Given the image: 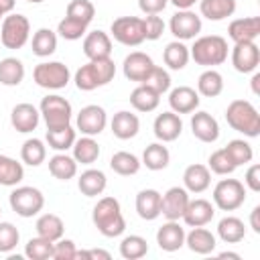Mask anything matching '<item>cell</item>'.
Here are the masks:
<instances>
[{
  "mask_svg": "<svg viewBox=\"0 0 260 260\" xmlns=\"http://www.w3.org/2000/svg\"><path fill=\"white\" fill-rule=\"evenodd\" d=\"M91 221L98 228V232L106 238H118L126 230V219L122 215L120 201L116 197H102L91 211Z\"/></svg>",
  "mask_w": 260,
  "mask_h": 260,
  "instance_id": "obj_1",
  "label": "cell"
},
{
  "mask_svg": "<svg viewBox=\"0 0 260 260\" xmlns=\"http://www.w3.org/2000/svg\"><path fill=\"white\" fill-rule=\"evenodd\" d=\"M116 75V63L112 57L89 59V63L81 65L75 71V85L81 91H91L95 87L108 85Z\"/></svg>",
  "mask_w": 260,
  "mask_h": 260,
  "instance_id": "obj_2",
  "label": "cell"
},
{
  "mask_svg": "<svg viewBox=\"0 0 260 260\" xmlns=\"http://www.w3.org/2000/svg\"><path fill=\"white\" fill-rule=\"evenodd\" d=\"M225 122L248 138H256L260 134V114L248 100H234L225 108Z\"/></svg>",
  "mask_w": 260,
  "mask_h": 260,
  "instance_id": "obj_3",
  "label": "cell"
},
{
  "mask_svg": "<svg viewBox=\"0 0 260 260\" xmlns=\"http://www.w3.org/2000/svg\"><path fill=\"white\" fill-rule=\"evenodd\" d=\"M189 57L203 67H213V65H221L228 59V41L219 35H205L195 39Z\"/></svg>",
  "mask_w": 260,
  "mask_h": 260,
  "instance_id": "obj_4",
  "label": "cell"
},
{
  "mask_svg": "<svg viewBox=\"0 0 260 260\" xmlns=\"http://www.w3.org/2000/svg\"><path fill=\"white\" fill-rule=\"evenodd\" d=\"M30 37V22L24 14L10 12L0 26V41L6 49H22Z\"/></svg>",
  "mask_w": 260,
  "mask_h": 260,
  "instance_id": "obj_5",
  "label": "cell"
},
{
  "mask_svg": "<svg viewBox=\"0 0 260 260\" xmlns=\"http://www.w3.org/2000/svg\"><path fill=\"white\" fill-rule=\"evenodd\" d=\"M246 201V185L238 179H221L213 187V203L221 211H236Z\"/></svg>",
  "mask_w": 260,
  "mask_h": 260,
  "instance_id": "obj_6",
  "label": "cell"
},
{
  "mask_svg": "<svg viewBox=\"0 0 260 260\" xmlns=\"http://www.w3.org/2000/svg\"><path fill=\"white\" fill-rule=\"evenodd\" d=\"M8 201H10L12 211L20 217H32L45 207V195L37 187H28V185L14 187Z\"/></svg>",
  "mask_w": 260,
  "mask_h": 260,
  "instance_id": "obj_7",
  "label": "cell"
},
{
  "mask_svg": "<svg viewBox=\"0 0 260 260\" xmlns=\"http://www.w3.org/2000/svg\"><path fill=\"white\" fill-rule=\"evenodd\" d=\"M69 67L63 65L61 61H45L32 69L35 83L45 89H63L69 83Z\"/></svg>",
  "mask_w": 260,
  "mask_h": 260,
  "instance_id": "obj_8",
  "label": "cell"
},
{
  "mask_svg": "<svg viewBox=\"0 0 260 260\" xmlns=\"http://www.w3.org/2000/svg\"><path fill=\"white\" fill-rule=\"evenodd\" d=\"M39 112H41L47 128L67 126V124H71V116H73L71 104L65 98L57 95V93H51V95L43 98L41 106H39Z\"/></svg>",
  "mask_w": 260,
  "mask_h": 260,
  "instance_id": "obj_9",
  "label": "cell"
},
{
  "mask_svg": "<svg viewBox=\"0 0 260 260\" xmlns=\"http://www.w3.org/2000/svg\"><path fill=\"white\" fill-rule=\"evenodd\" d=\"M110 32L120 45H126V47H138L144 41L140 16H118L112 22Z\"/></svg>",
  "mask_w": 260,
  "mask_h": 260,
  "instance_id": "obj_10",
  "label": "cell"
},
{
  "mask_svg": "<svg viewBox=\"0 0 260 260\" xmlns=\"http://www.w3.org/2000/svg\"><path fill=\"white\" fill-rule=\"evenodd\" d=\"M106 124H108V114L98 104H89V106L81 108L79 114H77V120H75V126H77V130L83 136H98V134H102Z\"/></svg>",
  "mask_w": 260,
  "mask_h": 260,
  "instance_id": "obj_11",
  "label": "cell"
},
{
  "mask_svg": "<svg viewBox=\"0 0 260 260\" xmlns=\"http://www.w3.org/2000/svg\"><path fill=\"white\" fill-rule=\"evenodd\" d=\"M169 28H171L173 37H177V41L195 39L201 32V16L191 10H177L171 16Z\"/></svg>",
  "mask_w": 260,
  "mask_h": 260,
  "instance_id": "obj_12",
  "label": "cell"
},
{
  "mask_svg": "<svg viewBox=\"0 0 260 260\" xmlns=\"http://www.w3.org/2000/svg\"><path fill=\"white\" fill-rule=\"evenodd\" d=\"M260 63V49L256 41L236 43L232 49V65L238 73H252Z\"/></svg>",
  "mask_w": 260,
  "mask_h": 260,
  "instance_id": "obj_13",
  "label": "cell"
},
{
  "mask_svg": "<svg viewBox=\"0 0 260 260\" xmlns=\"http://www.w3.org/2000/svg\"><path fill=\"white\" fill-rule=\"evenodd\" d=\"M189 203V191L185 187H171L165 195H160V215L167 219L179 221L187 209Z\"/></svg>",
  "mask_w": 260,
  "mask_h": 260,
  "instance_id": "obj_14",
  "label": "cell"
},
{
  "mask_svg": "<svg viewBox=\"0 0 260 260\" xmlns=\"http://www.w3.org/2000/svg\"><path fill=\"white\" fill-rule=\"evenodd\" d=\"M152 67H154V63H152L150 55H146L142 51H134V53L126 55V59L122 63V71H124L126 79L138 81V83H142L148 77V73L152 71Z\"/></svg>",
  "mask_w": 260,
  "mask_h": 260,
  "instance_id": "obj_15",
  "label": "cell"
},
{
  "mask_svg": "<svg viewBox=\"0 0 260 260\" xmlns=\"http://www.w3.org/2000/svg\"><path fill=\"white\" fill-rule=\"evenodd\" d=\"M152 130H154V136L160 140V142H173L181 136L183 132V120L179 114H175L173 110L171 112H162L154 118V124H152Z\"/></svg>",
  "mask_w": 260,
  "mask_h": 260,
  "instance_id": "obj_16",
  "label": "cell"
},
{
  "mask_svg": "<svg viewBox=\"0 0 260 260\" xmlns=\"http://www.w3.org/2000/svg\"><path fill=\"white\" fill-rule=\"evenodd\" d=\"M39 120H41V112L32 106V104H16L10 112V124L16 132H32L37 126H39Z\"/></svg>",
  "mask_w": 260,
  "mask_h": 260,
  "instance_id": "obj_17",
  "label": "cell"
},
{
  "mask_svg": "<svg viewBox=\"0 0 260 260\" xmlns=\"http://www.w3.org/2000/svg\"><path fill=\"white\" fill-rule=\"evenodd\" d=\"M191 132L201 142H215L219 138V124L209 112H195L191 116Z\"/></svg>",
  "mask_w": 260,
  "mask_h": 260,
  "instance_id": "obj_18",
  "label": "cell"
},
{
  "mask_svg": "<svg viewBox=\"0 0 260 260\" xmlns=\"http://www.w3.org/2000/svg\"><path fill=\"white\" fill-rule=\"evenodd\" d=\"M156 244L165 252H177L179 248L185 246V228L179 221L169 219L167 223H162L158 228V232H156Z\"/></svg>",
  "mask_w": 260,
  "mask_h": 260,
  "instance_id": "obj_19",
  "label": "cell"
},
{
  "mask_svg": "<svg viewBox=\"0 0 260 260\" xmlns=\"http://www.w3.org/2000/svg\"><path fill=\"white\" fill-rule=\"evenodd\" d=\"M199 93L189 85H179L169 93V106L175 114H191L199 108Z\"/></svg>",
  "mask_w": 260,
  "mask_h": 260,
  "instance_id": "obj_20",
  "label": "cell"
},
{
  "mask_svg": "<svg viewBox=\"0 0 260 260\" xmlns=\"http://www.w3.org/2000/svg\"><path fill=\"white\" fill-rule=\"evenodd\" d=\"M215 215V207L211 205V201L207 199H189L187 209L183 213V221L189 228H197V225H207Z\"/></svg>",
  "mask_w": 260,
  "mask_h": 260,
  "instance_id": "obj_21",
  "label": "cell"
},
{
  "mask_svg": "<svg viewBox=\"0 0 260 260\" xmlns=\"http://www.w3.org/2000/svg\"><path fill=\"white\" fill-rule=\"evenodd\" d=\"M228 35L234 43H246V41H256L260 35V18L258 16H246V18H236L228 26Z\"/></svg>",
  "mask_w": 260,
  "mask_h": 260,
  "instance_id": "obj_22",
  "label": "cell"
},
{
  "mask_svg": "<svg viewBox=\"0 0 260 260\" xmlns=\"http://www.w3.org/2000/svg\"><path fill=\"white\" fill-rule=\"evenodd\" d=\"M110 128H112V134L120 140H130L138 134L140 130V120L136 114L128 112V110H120L114 114L112 122H110Z\"/></svg>",
  "mask_w": 260,
  "mask_h": 260,
  "instance_id": "obj_23",
  "label": "cell"
},
{
  "mask_svg": "<svg viewBox=\"0 0 260 260\" xmlns=\"http://www.w3.org/2000/svg\"><path fill=\"white\" fill-rule=\"evenodd\" d=\"M112 53V39L104 30H91L83 39V55L87 59H102L110 57Z\"/></svg>",
  "mask_w": 260,
  "mask_h": 260,
  "instance_id": "obj_24",
  "label": "cell"
},
{
  "mask_svg": "<svg viewBox=\"0 0 260 260\" xmlns=\"http://www.w3.org/2000/svg\"><path fill=\"white\" fill-rule=\"evenodd\" d=\"M183 185L189 193H203L211 185V171L205 165L193 162L183 173Z\"/></svg>",
  "mask_w": 260,
  "mask_h": 260,
  "instance_id": "obj_25",
  "label": "cell"
},
{
  "mask_svg": "<svg viewBox=\"0 0 260 260\" xmlns=\"http://www.w3.org/2000/svg\"><path fill=\"white\" fill-rule=\"evenodd\" d=\"M136 213L146 219L152 221L160 215V193L156 189H142L136 195Z\"/></svg>",
  "mask_w": 260,
  "mask_h": 260,
  "instance_id": "obj_26",
  "label": "cell"
},
{
  "mask_svg": "<svg viewBox=\"0 0 260 260\" xmlns=\"http://www.w3.org/2000/svg\"><path fill=\"white\" fill-rule=\"evenodd\" d=\"M106 185H108V179H106L104 171H100V169H87L77 179V189L85 197H98V195H102L104 189H106Z\"/></svg>",
  "mask_w": 260,
  "mask_h": 260,
  "instance_id": "obj_27",
  "label": "cell"
},
{
  "mask_svg": "<svg viewBox=\"0 0 260 260\" xmlns=\"http://www.w3.org/2000/svg\"><path fill=\"white\" fill-rule=\"evenodd\" d=\"M185 244H187V248L191 250V252H195V254H211L213 250H215V236L209 232V230H205L203 225H197V228H193L189 234H185Z\"/></svg>",
  "mask_w": 260,
  "mask_h": 260,
  "instance_id": "obj_28",
  "label": "cell"
},
{
  "mask_svg": "<svg viewBox=\"0 0 260 260\" xmlns=\"http://www.w3.org/2000/svg\"><path fill=\"white\" fill-rule=\"evenodd\" d=\"M171 162V152L165 146V142H152L142 152V165L148 171H162Z\"/></svg>",
  "mask_w": 260,
  "mask_h": 260,
  "instance_id": "obj_29",
  "label": "cell"
},
{
  "mask_svg": "<svg viewBox=\"0 0 260 260\" xmlns=\"http://www.w3.org/2000/svg\"><path fill=\"white\" fill-rule=\"evenodd\" d=\"M217 236L225 244H238L246 238V225L240 217L236 215H225L217 223Z\"/></svg>",
  "mask_w": 260,
  "mask_h": 260,
  "instance_id": "obj_30",
  "label": "cell"
},
{
  "mask_svg": "<svg viewBox=\"0 0 260 260\" xmlns=\"http://www.w3.org/2000/svg\"><path fill=\"white\" fill-rule=\"evenodd\" d=\"M201 16L207 20H223L236 12V0H199Z\"/></svg>",
  "mask_w": 260,
  "mask_h": 260,
  "instance_id": "obj_31",
  "label": "cell"
},
{
  "mask_svg": "<svg viewBox=\"0 0 260 260\" xmlns=\"http://www.w3.org/2000/svg\"><path fill=\"white\" fill-rule=\"evenodd\" d=\"M49 173L59 181H69L77 175V160L65 152H57L49 158Z\"/></svg>",
  "mask_w": 260,
  "mask_h": 260,
  "instance_id": "obj_32",
  "label": "cell"
},
{
  "mask_svg": "<svg viewBox=\"0 0 260 260\" xmlns=\"http://www.w3.org/2000/svg\"><path fill=\"white\" fill-rule=\"evenodd\" d=\"M130 104H132V108L138 110V112H152V110L158 108L160 95H158L154 89H150L148 85L140 83L138 87L132 89V93H130Z\"/></svg>",
  "mask_w": 260,
  "mask_h": 260,
  "instance_id": "obj_33",
  "label": "cell"
},
{
  "mask_svg": "<svg viewBox=\"0 0 260 260\" xmlns=\"http://www.w3.org/2000/svg\"><path fill=\"white\" fill-rule=\"evenodd\" d=\"M35 228H37V236L47 238L51 242H57L59 238H63V232H65L63 219L59 215H55V213H43L37 219Z\"/></svg>",
  "mask_w": 260,
  "mask_h": 260,
  "instance_id": "obj_34",
  "label": "cell"
},
{
  "mask_svg": "<svg viewBox=\"0 0 260 260\" xmlns=\"http://www.w3.org/2000/svg\"><path fill=\"white\" fill-rule=\"evenodd\" d=\"M162 59H165V65L173 71H181L187 63H189V47L183 43V41H173L165 47L162 51Z\"/></svg>",
  "mask_w": 260,
  "mask_h": 260,
  "instance_id": "obj_35",
  "label": "cell"
},
{
  "mask_svg": "<svg viewBox=\"0 0 260 260\" xmlns=\"http://www.w3.org/2000/svg\"><path fill=\"white\" fill-rule=\"evenodd\" d=\"M45 138H47L49 148H53V150H57V152H65V150H69V148L73 146V142H75V130L71 128V124L59 126V128H47Z\"/></svg>",
  "mask_w": 260,
  "mask_h": 260,
  "instance_id": "obj_36",
  "label": "cell"
},
{
  "mask_svg": "<svg viewBox=\"0 0 260 260\" xmlns=\"http://www.w3.org/2000/svg\"><path fill=\"white\" fill-rule=\"evenodd\" d=\"M24 79V65L16 57H6L0 61V83L14 87L20 85Z\"/></svg>",
  "mask_w": 260,
  "mask_h": 260,
  "instance_id": "obj_37",
  "label": "cell"
},
{
  "mask_svg": "<svg viewBox=\"0 0 260 260\" xmlns=\"http://www.w3.org/2000/svg\"><path fill=\"white\" fill-rule=\"evenodd\" d=\"M223 91V77L215 69H205L197 79V93L205 98H217Z\"/></svg>",
  "mask_w": 260,
  "mask_h": 260,
  "instance_id": "obj_38",
  "label": "cell"
},
{
  "mask_svg": "<svg viewBox=\"0 0 260 260\" xmlns=\"http://www.w3.org/2000/svg\"><path fill=\"white\" fill-rule=\"evenodd\" d=\"M73 158L81 165H93L100 156V144L93 140V136H81L73 142Z\"/></svg>",
  "mask_w": 260,
  "mask_h": 260,
  "instance_id": "obj_39",
  "label": "cell"
},
{
  "mask_svg": "<svg viewBox=\"0 0 260 260\" xmlns=\"http://www.w3.org/2000/svg\"><path fill=\"white\" fill-rule=\"evenodd\" d=\"M140 158L132 152H126V150H118L112 154L110 158V169L122 177H130V175H136L140 171Z\"/></svg>",
  "mask_w": 260,
  "mask_h": 260,
  "instance_id": "obj_40",
  "label": "cell"
},
{
  "mask_svg": "<svg viewBox=\"0 0 260 260\" xmlns=\"http://www.w3.org/2000/svg\"><path fill=\"white\" fill-rule=\"evenodd\" d=\"M22 179H24L22 162H18V160H14L6 154H0V185L16 187Z\"/></svg>",
  "mask_w": 260,
  "mask_h": 260,
  "instance_id": "obj_41",
  "label": "cell"
},
{
  "mask_svg": "<svg viewBox=\"0 0 260 260\" xmlns=\"http://www.w3.org/2000/svg\"><path fill=\"white\" fill-rule=\"evenodd\" d=\"M57 51V32L51 28H39L32 35V53L37 57H49Z\"/></svg>",
  "mask_w": 260,
  "mask_h": 260,
  "instance_id": "obj_42",
  "label": "cell"
},
{
  "mask_svg": "<svg viewBox=\"0 0 260 260\" xmlns=\"http://www.w3.org/2000/svg\"><path fill=\"white\" fill-rule=\"evenodd\" d=\"M20 158L28 167H39L47 158V146H45V142L41 138H28V140H24V144L20 148Z\"/></svg>",
  "mask_w": 260,
  "mask_h": 260,
  "instance_id": "obj_43",
  "label": "cell"
},
{
  "mask_svg": "<svg viewBox=\"0 0 260 260\" xmlns=\"http://www.w3.org/2000/svg\"><path fill=\"white\" fill-rule=\"evenodd\" d=\"M148 254V244L142 236L130 234L120 242V256L126 260H138Z\"/></svg>",
  "mask_w": 260,
  "mask_h": 260,
  "instance_id": "obj_44",
  "label": "cell"
},
{
  "mask_svg": "<svg viewBox=\"0 0 260 260\" xmlns=\"http://www.w3.org/2000/svg\"><path fill=\"white\" fill-rule=\"evenodd\" d=\"M223 148H225V152L230 154V158L234 160L236 167H240V165H248V162H252V158H254V150H252V146H250L246 140H242V138L230 140L228 146H223Z\"/></svg>",
  "mask_w": 260,
  "mask_h": 260,
  "instance_id": "obj_45",
  "label": "cell"
},
{
  "mask_svg": "<svg viewBox=\"0 0 260 260\" xmlns=\"http://www.w3.org/2000/svg\"><path fill=\"white\" fill-rule=\"evenodd\" d=\"M24 256L30 260H49L53 256V242L47 238H30L24 246Z\"/></svg>",
  "mask_w": 260,
  "mask_h": 260,
  "instance_id": "obj_46",
  "label": "cell"
},
{
  "mask_svg": "<svg viewBox=\"0 0 260 260\" xmlns=\"http://www.w3.org/2000/svg\"><path fill=\"white\" fill-rule=\"evenodd\" d=\"M207 169L215 175H232L238 167L234 165V160L230 158V154L225 152V148H219L215 152L209 154V160H207Z\"/></svg>",
  "mask_w": 260,
  "mask_h": 260,
  "instance_id": "obj_47",
  "label": "cell"
},
{
  "mask_svg": "<svg viewBox=\"0 0 260 260\" xmlns=\"http://www.w3.org/2000/svg\"><path fill=\"white\" fill-rule=\"evenodd\" d=\"M67 16L75 18L83 24H89L95 16V6L89 0H71L67 4Z\"/></svg>",
  "mask_w": 260,
  "mask_h": 260,
  "instance_id": "obj_48",
  "label": "cell"
},
{
  "mask_svg": "<svg viewBox=\"0 0 260 260\" xmlns=\"http://www.w3.org/2000/svg\"><path fill=\"white\" fill-rule=\"evenodd\" d=\"M85 30H87V24H83L75 18H69V16L59 20V24H57V35L63 37L65 41H77L85 35Z\"/></svg>",
  "mask_w": 260,
  "mask_h": 260,
  "instance_id": "obj_49",
  "label": "cell"
},
{
  "mask_svg": "<svg viewBox=\"0 0 260 260\" xmlns=\"http://www.w3.org/2000/svg\"><path fill=\"white\" fill-rule=\"evenodd\" d=\"M142 83H144V85H148L150 89H154L158 95H162L165 91H169V89H171V75H169V71H167V69H162V67L154 65V67H152V71L148 73V77H146Z\"/></svg>",
  "mask_w": 260,
  "mask_h": 260,
  "instance_id": "obj_50",
  "label": "cell"
},
{
  "mask_svg": "<svg viewBox=\"0 0 260 260\" xmlns=\"http://www.w3.org/2000/svg\"><path fill=\"white\" fill-rule=\"evenodd\" d=\"M20 240V234L14 223L10 221H0V254H8L16 248Z\"/></svg>",
  "mask_w": 260,
  "mask_h": 260,
  "instance_id": "obj_51",
  "label": "cell"
},
{
  "mask_svg": "<svg viewBox=\"0 0 260 260\" xmlns=\"http://www.w3.org/2000/svg\"><path fill=\"white\" fill-rule=\"evenodd\" d=\"M142 30H144V41H156L165 32V20L156 14H148L142 18Z\"/></svg>",
  "mask_w": 260,
  "mask_h": 260,
  "instance_id": "obj_52",
  "label": "cell"
},
{
  "mask_svg": "<svg viewBox=\"0 0 260 260\" xmlns=\"http://www.w3.org/2000/svg\"><path fill=\"white\" fill-rule=\"evenodd\" d=\"M75 244L73 240H63L59 238L57 242H53V260H75Z\"/></svg>",
  "mask_w": 260,
  "mask_h": 260,
  "instance_id": "obj_53",
  "label": "cell"
},
{
  "mask_svg": "<svg viewBox=\"0 0 260 260\" xmlns=\"http://www.w3.org/2000/svg\"><path fill=\"white\" fill-rule=\"evenodd\" d=\"M244 185L254 193L260 191V165H250L248 167L246 177H244Z\"/></svg>",
  "mask_w": 260,
  "mask_h": 260,
  "instance_id": "obj_54",
  "label": "cell"
},
{
  "mask_svg": "<svg viewBox=\"0 0 260 260\" xmlns=\"http://www.w3.org/2000/svg\"><path fill=\"white\" fill-rule=\"evenodd\" d=\"M169 0H138V8L144 14H158L167 8Z\"/></svg>",
  "mask_w": 260,
  "mask_h": 260,
  "instance_id": "obj_55",
  "label": "cell"
},
{
  "mask_svg": "<svg viewBox=\"0 0 260 260\" xmlns=\"http://www.w3.org/2000/svg\"><path fill=\"white\" fill-rule=\"evenodd\" d=\"M250 228L254 230V234H260V205L250 211Z\"/></svg>",
  "mask_w": 260,
  "mask_h": 260,
  "instance_id": "obj_56",
  "label": "cell"
},
{
  "mask_svg": "<svg viewBox=\"0 0 260 260\" xmlns=\"http://www.w3.org/2000/svg\"><path fill=\"white\" fill-rule=\"evenodd\" d=\"M173 6H177L179 10H191V6H195L199 0H169Z\"/></svg>",
  "mask_w": 260,
  "mask_h": 260,
  "instance_id": "obj_57",
  "label": "cell"
},
{
  "mask_svg": "<svg viewBox=\"0 0 260 260\" xmlns=\"http://www.w3.org/2000/svg\"><path fill=\"white\" fill-rule=\"evenodd\" d=\"M14 4H16V0H0V12L10 14L14 10Z\"/></svg>",
  "mask_w": 260,
  "mask_h": 260,
  "instance_id": "obj_58",
  "label": "cell"
},
{
  "mask_svg": "<svg viewBox=\"0 0 260 260\" xmlns=\"http://www.w3.org/2000/svg\"><path fill=\"white\" fill-rule=\"evenodd\" d=\"M258 83H260V73H254V77H252V91L258 95L260 93V87H258Z\"/></svg>",
  "mask_w": 260,
  "mask_h": 260,
  "instance_id": "obj_59",
  "label": "cell"
},
{
  "mask_svg": "<svg viewBox=\"0 0 260 260\" xmlns=\"http://www.w3.org/2000/svg\"><path fill=\"white\" fill-rule=\"evenodd\" d=\"M219 258H234V260H240L242 256L236 254V252H219Z\"/></svg>",
  "mask_w": 260,
  "mask_h": 260,
  "instance_id": "obj_60",
  "label": "cell"
},
{
  "mask_svg": "<svg viewBox=\"0 0 260 260\" xmlns=\"http://www.w3.org/2000/svg\"><path fill=\"white\" fill-rule=\"evenodd\" d=\"M26 2H32V4H41V2H45V0H26Z\"/></svg>",
  "mask_w": 260,
  "mask_h": 260,
  "instance_id": "obj_61",
  "label": "cell"
},
{
  "mask_svg": "<svg viewBox=\"0 0 260 260\" xmlns=\"http://www.w3.org/2000/svg\"><path fill=\"white\" fill-rule=\"evenodd\" d=\"M2 16H4V14H2V12H0V18H2Z\"/></svg>",
  "mask_w": 260,
  "mask_h": 260,
  "instance_id": "obj_62",
  "label": "cell"
},
{
  "mask_svg": "<svg viewBox=\"0 0 260 260\" xmlns=\"http://www.w3.org/2000/svg\"><path fill=\"white\" fill-rule=\"evenodd\" d=\"M0 213H2V207H0Z\"/></svg>",
  "mask_w": 260,
  "mask_h": 260,
  "instance_id": "obj_63",
  "label": "cell"
}]
</instances>
